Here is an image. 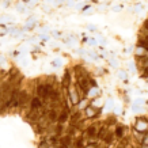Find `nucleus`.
I'll list each match as a JSON object with an SVG mask.
<instances>
[{"instance_id":"12","label":"nucleus","mask_w":148,"mask_h":148,"mask_svg":"<svg viewBox=\"0 0 148 148\" xmlns=\"http://www.w3.org/2000/svg\"><path fill=\"white\" fill-rule=\"evenodd\" d=\"M118 148H124V147H118Z\"/></svg>"},{"instance_id":"1","label":"nucleus","mask_w":148,"mask_h":148,"mask_svg":"<svg viewBox=\"0 0 148 148\" xmlns=\"http://www.w3.org/2000/svg\"><path fill=\"white\" fill-rule=\"evenodd\" d=\"M135 130L139 132V133H148V120H143V118H139L135 124Z\"/></svg>"},{"instance_id":"2","label":"nucleus","mask_w":148,"mask_h":148,"mask_svg":"<svg viewBox=\"0 0 148 148\" xmlns=\"http://www.w3.org/2000/svg\"><path fill=\"white\" fill-rule=\"evenodd\" d=\"M86 136L88 137V139H95L97 137V135H98V128L95 125H90L86 128Z\"/></svg>"},{"instance_id":"3","label":"nucleus","mask_w":148,"mask_h":148,"mask_svg":"<svg viewBox=\"0 0 148 148\" xmlns=\"http://www.w3.org/2000/svg\"><path fill=\"white\" fill-rule=\"evenodd\" d=\"M76 106H77V109H79V112H84L86 109L90 106V101H88L87 98H83V99L79 101V103H77Z\"/></svg>"},{"instance_id":"5","label":"nucleus","mask_w":148,"mask_h":148,"mask_svg":"<svg viewBox=\"0 0 148 148\" xmlns=\"http://www.w3.org/2000/svg\"><path fill=\"white\" fill-rule=\"evenodd\" d=\"M139 67L141 68V71H143V69H147L148 68V57H145V56H140Z\"/></svg>"},{"instance_id":"4","label":"nucleus","mask_w":148,"mask_h":148,"mask_svg":"<svg viewBox=\"0 0 148 148\" xmlns=\"http://www.w3.org/2000/svg\"><path fill=\"white\" fill-rule=\"evenodd\" d=\"M86 113V117H88V118H91V117H95L99 114V110H97V109H94L92 106H88V108L84 110Z\"/></svg>"},{"instance_id":"7","label":"nucleus","mask_w":148,"mask_h":148,"mask_svg":"<svg viewBox=\"0 0 148 148\" xmlns=\"http://www.w3.org/2000/svg\"><path fill=\"white\" fill-rule=\"evenodd\" d=\"M99 105H103V101L101 98H95L94 101H92V103H91V106L94 109H97V106H99ZM98 110V109H97Z\"/></svg>"},{"instance_id":"11","label":"nucleus","mask_w":148,"mask_h":148,"mask_svg":"<svg viewBox=\"0 0 148 148\" xmlns=\"http://www.w3.org/2000/svg\"><path fill=\"white\" fill-rule=\"evenodd\" d=\"M144 29L148 32V21H145V22H144Z\"/></svg>"},{"instance_id":"9","label":"nucleus","mask_w":148,"mask_h":148,"mask_svg":"<svg viewBox=\"0 0 148 148\" xmlns=\"http://www.w3.org/2000/svg\"><path fill=\"white\" fill-rule=\"evenodd\" d=\"M141 144H143V145H147V147H148V133H145V135H144L143 140H141Z\"/></svg>"},{"instance_id":"8","label":"nucleus","mask_w":148,"mask_h":148,"mask_svg":"<svg viewBox=\"0 0 148 148\" xmlns=\"http://www.w3.org/2000/svg\"><path fill=\"white\" fill-rule=\"evenodd\" d=\"M116 136L117 137H122V136H124V128H122V126H117Z\"/></svg>"},{"instance_id":"6","label":"nucleus","mask_w":148,"mask_h":148,"mask_svg":"<svg viewBox=\"0 0 148 148\" xmlns=\"http://www.w3.org/2000/svg\"><path fill=\"white\" fill-rule=\"evenodd\" d=\"M113 137H114V135H113L112 132H108V135L103 137V141L106 144H112V141H113Z\"/></svg>"},{"instance_id":"10","label":"nucleus","mask_w":148,"mask_h":148,"mask_svg":"<svg viewBox=\"0 0 148 148\" xmlns=\"http://www.w3.org/2000/svg\"><path fill=\"white\" fill-rule=\"evenodd\" d=\"M141 72H143V77L145 76V77H147V79H148V68H147V69H143V71H141Z\"/></svg>"}]
</instances>
